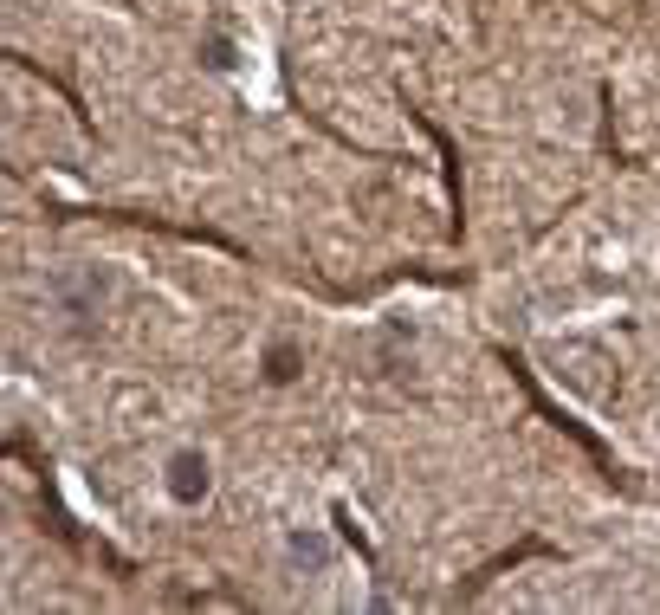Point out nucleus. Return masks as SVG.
I'll return each instance as SVG.
<instances>
[{"instance_id":"f257e3e1","label":"nucleus","mask_w":660,"mask_h":615,"mask_svg":"<svg viewBox=\"0 0 660 615\" xmlns=\"http://www.w3.org/2000/svg\"><path fill=\"white\" fill-rule=\"evenodd\" d=\"M195 492H208V467L188 454V460H175V499H195Z\"/></svg>"}]
</instances>
